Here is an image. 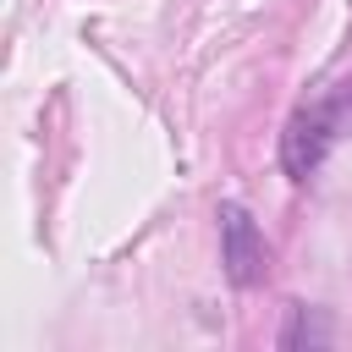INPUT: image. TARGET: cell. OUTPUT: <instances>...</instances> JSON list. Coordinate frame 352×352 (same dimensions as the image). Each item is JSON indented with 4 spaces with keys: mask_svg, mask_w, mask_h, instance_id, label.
I'll return each instance as SVG.
<instances>
[{
    "mask_svg": "<svg viewBox=\"0 0 352 352\" xmlns=\"http://www.w3.org/2000/svg\"><path fill=\"white\" fill-rule=\"evenodd\" d=\"M352 132V77H341L336 88H324L314 104H302L286 132H280V165L292 182H314L330 160V148Z\"/></svg>",
    "mask_w": 352,
    "mask_h": 352,
    "instance_id": "obj_1",
    "label": "cell"
},
{
    "mask_svg": "<svg viewBox=\"0 0 352 352\" xmlns=\"http://www.w3.org/2000/svg\"><path fill=\"white\" fill-rule=\"evenodd\" d=\"M220 264H226V280L242 292L264 286L270 275V242L242 204H220Z\"/></svg>",
    "mask_w": 352,
    "mask_h": 352,
    "instance_id": "obj_2",
    "label": "cell"
},
{
    "mask_svg": "<svg viewBox=\"0 0 352 352\" xmlns=\"http://www.w3.org/2000/svg\"><path fill=\"white\" fill-rule=\"evenodd\" d=\"M330 341V330H324V319L314 314V308H292V319H286V330H280V346H324Z\"/></svg>",
    "mask_w": 352,
    "mask_h": 352,
    "instance_id": "obj_3",
    "label": "cell"
}]
</instances>
